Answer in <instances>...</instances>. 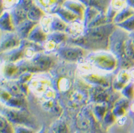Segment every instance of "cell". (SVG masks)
Wrapping results in <instances>:
<instances>
[{"mask_svg": "<svg viewBox=\"0 0 134 133\" xmlns=\"http://www.w3.org/2000/svg\"><path fill=\"white\" fill-rule=\"evenodd\" d=\"M62 7L74 13L75 14L83 20V15L86 7L78 0H65Z\"/></svg>", "mask_w": 134, "mask_h": 133, "instance_id": "3957f363", "label": "cell"}, {"mask_svg": "<svg viewBox=\"0 0 134 133\" xmlns=\"http://www.w3.org/2000/svg\"><path fill=\"white\" fill-rule=\"evenodd\" d=\"M117 26H119V28L124 29V31H134V15L132 16L131 17H130L126 21H124L121 23H119L116 24Z\"/></svg>", "mask_w": 134, "mask_h": 133, "instance_id": "4fadbf2b", "label": "cell"}, {"mask_svg": "<svg viewBox=\"0 0 134 133\" xmlns=\"http://www.w3.org/2000/svg\"><path fill=\"white\" fill-rule=\"evenodd\" d=\"M55 15L58 16L61 19H62L68 25L74 23L76 21L83 20L79 16H78L76 14H75L74 13H73L72 11H71L62 6L58 9L57 13L55 14Z\"/></svg>", "mask_w": 134, "mask_h": 133, "instance_id": "5b68a950", "label": "cell"}, {"mask_svg": "<svg viewBox=\"0 0 134 133\" xmlns=\"http://www.w3.org/2000/svg\"><path fill=\"white\" fill-rule=\"evenodd\" d=\"M1 28L4 31L9 32H12L16 29L12 20L10 12L8 11H4L1 15Z\"/></svg>", "mask_w": 134, "mask_h": 133, "instance_id": "ba28073f", "label": "cell"}, {"mask_svg": "<svg viewBox=\"0 0 134 133\" xmlns=\"http://www.w3.org/2000/svg\"><path fill=\"white\" fill-rule=\"evenodd\" d=\"M126 5L131 7L134 9V0H126Z\"/></svg>", "mask_w": 134, "mask_h": 133, "instance_id": "2e32d148", "label": "cell"}, {"mask_svg": "<svg viewBox=\"0 0 134 133\" xmlns=\"http://www.w3.org/2000/svg\"><path fill=\"white\" fill-rule=\"evenodd\" d=\"M38 24L39 23L34 22V21L29 20V19H26V21H24L22 23L20 24L18 26H16V30H17L19 33H20L21 36H28L29 34L31 31V30Z\"/></svg>", "mask_w": 134, "mask_h": 133, "instance_id": "30bf717a", "label": "cell"}, {"mask_svg": "<svg viewBox=\"0 0 134 133\" xmlns=\"http://www.w3.org/2000/svg\"><path fill=\"white\" fill-rule=\"evenodd\" d=\"M17 132H18V133H29L28 130H25L24 128H19V130Z\"/></svg>", "mask_w": 134, "mask_h": 133, "instance_id": "e0dca14e", "label": "cell"}, {"mask_svg": "<svg viewBox=\"0 0 134 133\" xmlns=\"http://www.w3.org/2000/svg\"><path fill=\"white\" fill-rule=\"evenodd\" d=\"M109 6L117 12H119V11H121L123 8L126 6V0H111Z\"/></svg>", "mask_w": 134, "mask_h": 133, "instance_id": "5bb4252c", "label": "cell"}, {"mask_svg": "<svg viewBox=\"0 0 134 133\" xmlns=\"http://www.w3.org/2000/svg\"><path fill=\"white\" fill-rule=\"evenodd\" d=\"M64 1L65 0H34V2L46 13V14H55Z\"/></svg>", "mask_w": 134, "mask_h": 133, "instance_id": "7a4b0ae2", "label": "cell"}, {"mask_svg": "<svg viewBox=\"0 0 134 133\" xmlns=\"http://www.w3.org/2000/svg\"><path fill=\"white\" fill-rule=\"evenodd\" d=\"M105 55V54H104ZM104 55H98L93 59V62L96 65L100 68H106L110 69L115 65V62L113 59L108 58L107 56Z\"/></svg>", "mask_w": 134, "mask_h": 133, "instance_id": "9c48e42d", "label": "cell"}, {"mask_svg": "<svg viewBox=\"0 0 134 133\" xmlns=\"http://www.w3.org/2000/svg\"><path fill=\"white\" fill-rule=\"evenodd\" d=\"M130 77L131 78V79L134 80V70L131 71L130 73Z\"/></svg>", "mask_w": 134, "mask_h": 133, "instance_id": "ac0fdd59", "label": "cell"}, {"mask_svg": "<svg viewBox=\"0 0 134 133\" xmlns=\"http://www.w3.org/2000/svg\"><path fill=\"white\" fill-rule=\"evenodd\" d=\"M12 17V20L13 22L14 25L15 26H18L23 21L28 19V15H27V11L24 9L20 6H16L12 8L9 11Z\"/></svg>", "mask_w": 134, "mask_h": 133, "instance_id": "277c9868", "label": "cell"}, {"mask_svg": "<svg viewBox=\"0 0 134 133\" xmlns=\"http://www.w3.org/2000/svg\"><path fill=\"white\" fill-rule=\"evenodd\" d=\"M134 15V9L131 7L126 5L125 7H124L121 11H119L117 13V14L115 16V18L113 20V23L114 24H118L119 23H121L124 21H126L132 16Z\"/></svg>", "mask_w": 134, "mask_h": 133, "instance_id": "8992f818", "label": "cell"}, {"mask_svg": "<svg viewBox=\"0 0 134 133\" xmlns=\"http://www.w3.org/2000/svg\"><path fill=\"white\" fill-rule=\"evenodd\" d=\"M62 54L66 59L76 60L82 55V53L79 50V49L68 48V49H63L62 51Z\"/></svg>", "mask_w": 134, "mask_h": 133, "instance_id": "7c38bea8", "label": "cell"}, {"mask_svg": "<svg viewBox=\"0 0 134 133\" xmlns=\"http://www.w3.org/2000/svg\"><path fill=\"white\" fill-rule=\"evenodd\" d=\"M66 128L64 124L59 125L56 129V133H66Z\"/></svg>", "mask_w": 134, "mask_h": 133, "instance_id": "9a60e30c", "label": "cell"}, {"mask_svg": "<svg viewBox=\"0 0 134 133\" xmlns=\"http://www.w3.org/2000/svg\"><path fill=\"white\" fill-rule=\"evenodd\" d=\"M115 30V24L109 23L104 25L87 28L85 32V41L89 42H102L110 36Z\"/></svg>", "mask_w": 134, "mask_h": 133, "instance_id": "6da1fadb", "label": "cell"}, {"mask_svg": "<svg viewBox=\"0 0 134 133\" xmlns=\"http://www.w3.org/2000/svg\"><path fill=\"white\" fill-rule=\"evenodd\" d=\"M29 37L32 40L42 41L46 38V33L42 29L41 25L39 23L31 30L30 33L29 34Z\"/></svg>", "mask_w": 134, "mask_h": 133, "instance_id": "8fae6325", "label": "cell"}, {"mask_svg": "<svg viewBox=\"0 0 134 133\" xmlns=\"http://www.w3.org/2000/svg\"><path fill=\"white\" fill-rule=\"evenodd\" d=\"M45 14L46 13L36 5V4H34L27 11L28 19L36 23H39Z\"/></svg>", "mask_w": 134, "mask_h": 133, "instance_id": "52a82bcc", "label": "cell"}]
</instances>
